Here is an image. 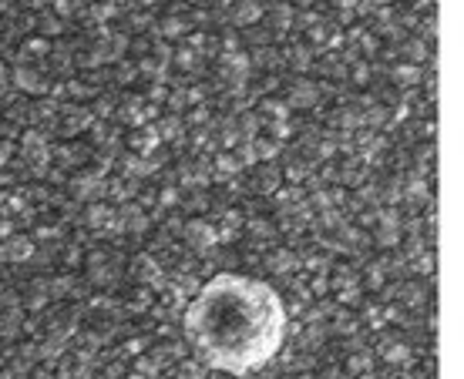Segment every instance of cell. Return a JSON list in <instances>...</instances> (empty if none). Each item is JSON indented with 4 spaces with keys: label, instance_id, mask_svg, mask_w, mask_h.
<instances>
[{
    "label": "cell",
    "instance_id": "3957f363",
    "mask_svg": "<svg viewBox=\"0 0 464 379\" xmlns=\"http://www.w3.org/2000/svg\"><path fill=\"white\" fill-rule=\"evenodd\" d=\"M0 208H4V198H0Z\"/></svg>",
    "mask_w": 464,
    "mask_h": 379
},
{
    "label": "cell",
    "instance_id": "6da1fadb",
    "mask_svg": "<svg viewBox=\"0 0 464 379\" xmlns=\"http://www.w3.org/2000/svg\"><path fill=\"white\" fill-rule=\"evenodd\" d=\"M186 333L206 366L246 376L283 349L286 309L276 289L263 279L222 272L188 302Z\"/></svg>",
    "mask_w": 464,
    "mask_h": 379
},
{
    "label": "cell",
    "instance_id": "7a4b0ae2",
    "mask_svg": "<svg viewBox=\"0 0 464 379\" xmlns=\"http://www.w3.org/2000/svg\"><path fill=\"white\" fill-rule=\"evenodd\" d=\"M125 379H145V376H125Z\"/></svg>",
    "mask_w": 464,
    "mask_h": 379
}]
</instances>
